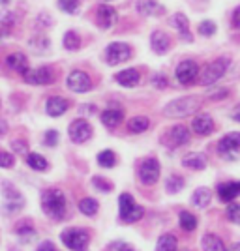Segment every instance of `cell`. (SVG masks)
Here are the masks:
<instances>
[{"mask_svg": "<svg viewBox=\"0 0 240 251\" xmlns=\"http://www.w3.org/2000/svg\"><path fill=\"white\" fill-rule=\"evenodd\" d=\"M38 251H56V248H54L53 242H43V244H40Z\"/></svg>", "mask_w": 240, "mask_h": 251, "instance_id": "cell-46", "label": "cell"}, {"mask_svg": "<svg viewBox=\"0 0 240 251\" xmlns=\"http://www.w3.org/2000/svg\"><path fill=\"white\" fill-rule=\"evenodd\" d=\"M25 81L30 84H51L53 83V72L49 68H34L25 72Z\"/></svg>", "mask_w": 240, "mask_h": 251, "instance_id": "cell-13", "label": "cell"}, {"mask_svg": "<svg viewBox=\"0 0 240 251\" xmlns=\"http://www.w3.org/2000/svg\"><path fill=\"white\" fill-rule=\"evenodd\" d=\"M6 131H8V124L4 120H0V137L6 135Z\"/></svg>", "mask_w": 240, "mask_h": 251, "instance_id": "cell-49", "label": "cell"}, {"mask_svg": "<svg viewBox=\"0 0 240 251\" xmlns=\"http://www.w3.org/2000/svg\"><path fill=\"white\" fill-rule=\"evenodd\" d=\"M184 188V180L177 175H173V176L167 178V191L169 193H178L180 189Z\"/></svg>", "mask_w": 240, "mask_h": 251, "instance_id": "cell-34", "label": "cell"}, {"mask_svg": "<svg viewBox=\"0 0 240 251\" xmlns=\"http://www.w3.org/2000/svg\"><path fill=\"white\" fill-rule=\"evenodd\" d=\"M17 234L21 236L23 240H32V238L36 236V232H34L32 227H19V229H17Z\"/></svg>", "mask_w": 240, "mask_h": 251, "instance_id": "cell-40", "label": "cell"}, {"mask_svg": "<svg viewBox=\"0 0 240 251\" xmlns=\"http://www.w3.org/2000/svg\"><path fill=\"white\" fill-rule=\"evenodd\" d=\"M227 218H229V221L240 225V204L239 202H231L229 206H227Z\"/></svg>", "mask_w": 240, "mask_h": 251, "instance_id": "cell-36", "label": "cell"}, {"mask_svg": "<svg viewBox=\"0 0 240 251\" xmlns=\"http://www.w3.org/2000/svg\"><path fill=\"white\" fill-rule=\"evenodd\" d=\"M27 163H28V167L34 169V171H45V169L49 167L47 159H45L42 154H36V152H30V154L27 156Z\"/></svg>", "mask_w": 240, "mask_h": 251, "instance_id": "cell-29", "label": "cell"}, {"mask_svg": "<svg viewBox=\"0 0 240 251\" xmlns=\"http://www.w3.org/2000/svg\"><path fill=\"white\" fill-rule=\"evenodd\" d=\"M102 122H104L107 127H116V126L122 122V113H120V111H115V109L104 111V113H102Z\"/></svg>", "mask_w": 240, "mask_h": 251, "instance_id": "cell-28", "label": "cell"}, {"mask_svg": "<svg viewBox=\"0 0 240 251\" xmlns=\"http://www.w3.org/2000/svg\"><path fill=\"white\" fill-rule=\"evenodd\" d=\"M115 79L118 81V84L120 86H126V88H133V86H137L139 84V72L137 70H122V72H118V74L115 75Z\"/></svg>", "mask_w": 240, "mask_h": 251, "instance_id": "cell-20", "label": "cell"}, {"mask_svg": "<svg viewBox=\"0 0 240 251\" xmlns=\"http://www.w3.org/2000/svg\"><path fill=\"white\" fill-rule=\"evenodd\" d=\"M6 66L13 72L25 75V72L28 70V60H27V56L23 52H11L10 56L6 58Z\"/></svg>", "mask_w": 240, "mask_h": 251, "instance_id": "cell-19", "label": "cell"}, {"mask_svg": "<svg viewBox=\"0 0 240 251\" xmlns=\"http://www.w3.org/2000/svg\"><path fill=\"white\" fill-rule=\"evenodd\" d=\"M109 251H133V250H132V246L126 244V242H113V244L109 246Z\"/></svg>", "mask_w": 240, "mask_h": 251, "instance_id": "cell-41", "label": "cell"}, {"mask_svg": "<svg viewBox=\"0 0 240 251\" xmlns=\"http://www.w3.org/2000/svg\"><path fill=\"white\" fill-rule=\"evenodd\" d=\"M160 171L161 169H160V163H158L156 157H148L139 167V178H141V182L145 186H152V184H156L158 178H160Z\"/></svg>", "mask_w": 240, "mask_h": 251, "instance_id": "cell-8", "label": "cell"}, {"mask_svg": "<svg viewBox=\"0 0 240 251\" xmlns=\"http://www.w3.org/2000/svg\"><path fill=\"white\" fill-rule=\"evenodd\" d=\"M56 143H58V133H56L54 129L47 131V133H45V145H47V147H54Z\"/></svg>", "mask_w": 240, "mask_h": 251, "instance_id": "cell-42", "label": "cell"}, {"mask_svg": "<svg viewBox=\"0 0 240 251\" xmlns=\"http://www.w3.org/2000/svg\"><path fill=\"white\" fill-rule=\"evenodd\" d=\"M68 133H70V139H72L73 143H84L92 135V127H90V124L86 120L77 118V120H73L72 124H70Z\"/></svg>", "mask_w": 240, "mask_h": 251, "instance_id": "cell-10", "label": "cell"}, {"mask_svg": "<svg viewBox=\"0 0 240 251\" xmlns=\"http://www.w3.org/2000/svg\"><path fill=\"white\" fill-rule=\"evenodd\" d=\"M8 2H10V0H0V4H8Z\"/></svg>", "mask_w": 240, "mask_h": 251, "instance_id": "cell-51", "label": "cell"}, {"mask_svg": "<svg viewBox=\"0 0 240 251\" xmlns=\"http://www.w3.org/2000/svg\"><path fill=\"white\" fill-rule=\"evenodd\" d=\"M96 21L100 25V28H105L109 30L116 21H118V13H116L115 8L111 6H98V11H96Z\"/></svg>", "mask_w": 240, "mask_h": 251, "instance_id": "cell-12", "label": "cell"}, {"mask_svg": "<svg viewBox=\"0 0 240 251\" xmlns=\"http://www.w3.org/2000/svg\"><path fill=\"white\" fill-rule=\"evenodd\" d=\"M11 148H13L17 154L27 152V147H25V143H23V141H13V143H11Z\"/></svg>", "mask_w": 240, "mask_h": 251, "instance_id": "cell-45", "label": "cell"}, {"mask_svg": "<svg viewBox=\"0 0 240 251\" xmlns=\"http://www.w3.org/2000/svg\"><path fill=\"white\" fill-rule=\"evenodd\" d=\"M105 58H107V64L118 66V64H122L132 58V47L124 42L111 43V45L105 49Z\"/></svg>", "mask_w": 240, "mask_h": 251, "instance_id": "cell-7", "label": "cell"}, {"mask_svg": "<svg viewBox=\"0 0 240 251\" xmlns=\"http://www.w3.org/2000/svg\"><path fill=\"white\" fill-rule=\"evenodd\" d=\"M118 212H120V220L124 223H135L145 216V208L135 204L130 193H122L118 197Z\"/></svg>", "mask_w": 240, "mask_h": 251, "instance_id": "cell-3", "label": "cell"}, {"mask_svg": "<svg viewBox=\"0 0 240 251\" xmlns=\"http://www.w3.org/2000/svg\"><path fill=\"white\" fill-rule=\"evenodd\" d=\"M68 88L72 90V92H79V94H83V92H88L90 88H92V83H90V77L83 72H72V74L68 75Z\"/></svg>", "mask_w": 240, "mask_h": 251, "instance_id": "cell-11", "label": "cell"}, {"mask_svg": "<svg viewBox=\"0 0 240 251\" xmlns=\"http://www.w3.org/2000/svg\"><path fill=\"white\" fill-rule=\"evenodd\" d=\"M178 242L173 234H163L160 236V240L156 244V251H177Z\"/></svg>", "mask_w": 240, "mask_h": 251, "instance_id": "cell-26", "label": "cell"}, {"mask_svg": "<svg viewBox=\"0 0 240 251\" xmlns=\"http://www.w3.org/2000/svg\"><path fill=\"white\" fill-rule=\"evenodd\" d=\"M42 210L53 220H62L64 214H66V197H64L62 191L56 188L43 191Z\"/></svg>", "mask_w": 240, "mask_h": 251, "instance_id": "cell-1", "label": "cell"}, {"mask_svg": "<svg viewBox=\"0 0 240 251\" xmlns=\"http://www.w3.org/2000/svg\"><path fill=\"white\" fill-rule=\"evenodd\" d=\"M175 75H177L178 83L191 84L199 77L197 62H193V60H184V62H180L177 66V72H175Z\"/></svg>", "mask_w": 240, "mask_h": 251, "instance_id": "cell-9", "label": "cell"}, {"mask_svg": "<svg viewBox=\"0 0 240 251\" xmlns=\"http://www.w3.org/2000/svg\"><path fill=\"white\" fill-rule=\"evenodd\" d=\"M92 184H94L98 189H102V191H107V193L113 189V184H111V182H107V180H104V178H100V176L92 178Z\"/></svg>", "mask_w": 240, "mask_h": 251, "instance_id": "cell-39", "label": "cell"}, {"mask_svg": "<svg viewBox=\"0 0 240 251\" xmlns=\"http://www.w3.org/2000/svg\"><path fill=\"white\" fill-rule=\"evenodd\" d=\"M201 246H203V251H225L223 242H221V238H218L216 234H205Z\"/></svg>", "mask_w": 240, "mask_h": 251, "instance_id": "cell-24", "label": "cell"}, {"mask_svg": "<svg viewBox=\"0 0 240 251\" xmlns=\"http://www.w3.org/2000/svg\"><path fill=\"white\" fill-rule=\"evenodd\" d=\"M218 152L221 157L225 159H239L240 152V133L233 131L227 133L225 137H221V141L218 143Z\"/></svg>", "mask_w": 240, "mask_h": 251, "instance_id": "cell-6", "label": "cell"}, {"mask_svg": "<svg viewBox=\"0 0 240 251\" xmlns=\"http://www.w3.org/2000/svg\"><path fill=\"white\" fill-rule=\"evenodd\" d=\"M137 11L143 15H161L163 6L158 4L156 0H139L137 2Z\"/></svg>", "mask_w": 240, "mask_h": 251, "instance_id": "cell-23", "label": "cell"}, {"mask_svg": "<svg viewBox=\"0 0 240 251\" xmlns=\"http://www.w3.org/2000/svg\"><path fill=\"white\" fill-rule=\"evenodd\" d=\"M79 210L83 212L84 216H96L98 214V201L96 199H90V197H84V199L79 201Z\"/></svg>", "mask_w": 240, "mask_h": 251, "instance_id": "cell-30", "label": "cell"}, {"mask_svg": "<svg viewBox=\"0 0 240 251\" xmlns=\"http://www.w3.org/2000/svg\"><path fill=\"white\" fill-rule=\"evenodd\" d=\"M191 127H193V131L197 133V135H210L212 131H214V120L210 118L209 115H205V113H201L193 118V122H191Z\"/></svg>", "mask_w": 240, "mask_h": 251, "instance_id": "cell-14", "label": "cell"}, {"mask_svg": "<svg viewBox=\"0 0 240 251\" xmlns=\"http://www.w3.org/2000/svg\"><path fill=\"white\" fill-rule=\"evenodd\" d=\"M199 107H201V100L197 96H186V98H178V100H173L171 103L165 105L163 113L167 116H175V118H180V116H188L197 113Z\"/></svg>", "mask_w": 240, "mask_h": 251, "instance_id": "cell-2", "label": "cell"}, {"mask_svg": "<svg viewBox=\"0 0 240 251\" xmlns=\"http://www.w3.org/2000/svg\"><path fill=\"white\" fill-rule=\"evenodd\" d=\"M240 195V182H225L218 186V197L223 202H233Z\"/></svg>", "mask_w": 240, "mask_h": 251, "instance_id": "cell-15", "label": "cell"}, {"mask_svg": "<svg viewBox=\"0 0 240 251\" xmlns=\"http://www.w3.org/2000/svg\"><path fill=\"white\" fill-rule=\"evenodd\" d=\"M88 232L84 229H66L62 232V242L66 248H70L72 251H84L88 246Z\"/></svg>", "mask_w": 240, "mask_h": 251, "instance_id": "cell-4", "label": "cell"}, {"mask_svg": "<svg viewBox=\"0 0 240 251\" xmlns=\"http://www.w3.org/2000/svg\"><path fill=\"white\" fill-rule=\"evenodd\" d=\"M171 25L177 28L178 34H180V38H182L184 42H191V40H193L191 34H189V21L184 13H175V15L171 17Z\"/></svg>", "mask_w": 240, "mask_h": 251, "instance_id": "cell-16", "label": "cell"}, {"mask_svg": "<svg viewBox=\"0 0 240 251\" xmlns=\"http://www.w3.org/2000/svg\"><path fill=\"white\" fill-rule=\"evenodd\" d=\"M169 45H171V40H169V36L165 32L161 30L152 32V36H150V47H152V51L158 52V54H163L169 49Z\"/></svg>", "mask_w": 240, "mask_h": 251, "instance_id": "cell-18", "label": "cell"}, {"mask_svg": "<svg viewBox=\"0 0 240 251\" xmlns=\"http://www.w3.org/2000/svg\"><path fill=\"white\" fill-rule=\"evenodd\" d=\"M225 251H240V244H233V246H229Z\"/></svg>", "mask_w": 240, "mask_h": 251, "instance_id": "cell-50", "label": "cell"}, {"mask_svg": "<svg viewBox=\"0 0 240 251\" xmlns=\"http://www.w3.org/2000/svg\"><path fill=\"white\" fill-rule=\"evenodd\" d=\"M148 126H150V122L146 116H135L128 122V129H130V133H143L148 129Z\"/></svg>", "mask_w": 240, "mask_h": 251, "instance_id": "cell-27", "label": "cell"}, {"mask_svg": "<svg viewBox=\"0 0 240 251\" xmlns=\"http://www.w3.org/2000/svg\"><path fill=\"white\" fill-rule=\"evenodd\" d=\"M98 163L105 169H111L116 165V156L113 150H104V152H100L98 154Z\"/></svg>", "mask_w": 240, "mask_h": 251, "instance_id": "cell-32", "label": "cell"}, {"mask_svg": "<svg viewBox=\"0 0 240 251\" xmlns=\"http://www.w3.org/2000/svg\"><path fill=\"white\" fill-rule=\"evenodd\" d=\"M79 45H81V40H79V36L75 34V32H66L64 34V47L68 49V51H75V49H79Z\"/></svg>", "mask_w": 240, "mask_h": 251, "instance_id": "cell-33", "label": "cell"}, {"mask_svg": "<svg viewBox=\"0 0 240 251\" xmlns=\"http://www.w3.org/2000/svg\"><path fill=\"white\" fill-rule=\"evenodd\" d=\"M152 83H154L156 88H165L167 86V77L165 75H154L152 77Z\"/></svg>", "mask_w": 240, "mask_h": 251, "instance_id": "cell-43", "label": "cell"}, {"mask_svg": "<svg viewBox=\"0 0 240 251\" xmlns=\"http://www.w3.org/2000/svg\"><path fill=\"white\" fill-rule=\"evenodd\" d=\"M210 199H212V193H210V189H207V188L195 189V193L191 195V202H193L195 206H199V208H205L210 202Z\"/></svg>", "mask_w": 240, "mask_h": 251, "instance_id": "cell-25", "label": "cell"}, {"mask_svg": "<svg viewBox=\"0 0 240 251\" xmlns=\"http://www.w3.org/2000/svg\"><path fill=\"white\" fill-rule=\"evenodd\" d=\"M227 68H229V60L227 58H218V60H214V62H210L207 68H205V72L201 75V84H214L218 83L219 79L225 75L227 72Z\"/></svg>", "mask_w": 240, "mask_h": 251, "instance_id": "cell-5", "label": "cell"}, {"mask_svg": "<svg viewBox=\"0 0 240 251\" xmlns=\"http://www.w3.org/2000/svg\"><path fill=\"white\" fill-rule=\"evenodd\" d=\"M229 94V90H227V88H219V90H214V92H210V98H212V100H223V98H225V96Z\"/></svg>", "mask_w": 240, "mask_h": 251, "instance_id": "cell-44", "label": "cell"}, {"mask_svg": "<svg viewBox=\"0 0 240 251\" xmlns=\"http://www.w3.org/2000/svg\"><path fill=\"white\" fill-rule=\"evenodd\" d=\"M231 118H233V120H237V122H240V105L239 107H235V111L231 113Z\"/></svg>", "mask_w": 240, "mask_h": 251, "instance_id": "cell-48", "label": "cell"}, {"mask_svg": "<svg viewBox=\"0 0 240 251\" xmlns=\"http://www.w3.org/2000/svg\"><path fill=\"white\" fill-rule=\"evenodd\" d=\"M233 26L240 28V6L235 11H233Z\"/></svg>", "mask_w": 240, "mask_h": 251, "instance_id": "cell-47", "label": "cell"}, {"mask_svg": "<svg viewBox=\"0 0 240 251\" xmlns=\"http://www.w3.org/2000/svg\"><path fill=\"white\" fill-rule=\"evenodd\" d=\"M182 165L193 171H203L207 167V156L205 154H199V152H191L188 156L182 159Z\"/></svg>", "mask_w": 240, "mask_h": 251, "instance_id": "cell-22", "label": "cell"}, {"mask_svg": "<svg viewBox=\"0 0 240 251\" xmlns=\"http://www.w3.org/2000/svg\"><path fill=\"white\" fill-rule=\"evenodd\" d=\"M68 107H70V103L64 98H58V96L47 100V113H49V116H62L68 111Z\"/></svg>", "mask_w": 240, "mask_h": 251, "instance_id": "cell-21", "label": "cell"}, {"mask_svg": "<svg viewBox=\"0 0 240 251\" xmlns=\"http://www.w3.org/2000/svg\"><path fill=\"white\" fill-rule=\"evenodd\" d=\"M214 32H216V23L203 21L201 25H199V34H201V36H207V38H210V36H214Z\"/></svg>", "mask_w": 240, "mask_h": 251, "instance_id": "cell-37", "label": "cell"}, {"mask_svg": "<svg viewBox=\"0 0 240 251\" xmlns=\"http://www.w3.org/2000/svg\"><path fill=\"white\" fill-rule=\"evenodd\" d=\"M13 163H15V157L11 156L10 152H0V167L10 169L13 167Z\"/></svg>", "mask_w": 240, "mask_h": 251, "instance_id": "cell-38", "label": "cell"}, {"mask_svg": "<svg viewBox=\"0 0 240 251\" xmlns=\"http://www.w3.org/2000/svg\"><path fill=\"white\" fill-rule=\"evenodd\" d=\"M79 0H58V6H60V10L66 11V13H77L79 10Z\"/></svg>", "mask_w": 240, "mask_h": 251, "instance_id": "cell-35", "label": "cell"}, {"mask_svg": "<svg viewBox=\"0 0 240 251\" xmlns=\"http://www.w3.org/2000/svg\"><path fill=\"white\" fill-rule=\"evenodd\" d=\"M178 221H180V227L184 230H188V232L197 229V218H195L193 214H189V212H180Z\"/></svg>", "mask_w": 240, "mask_h": 251, "instance_id": "cell-31", "label": "cell"}, {"mask_svg": "<svg viewBox=\"0 0 240 251\" xmlns=\"http://www.w3.org/2000/svg\"><path fill=\"white\" fill-rule=\"evenodd\" d=\"M169 145L173 147H182L189 141V131L186 126H173L171 131H169Z\"/></svg>", "mask_w": 240, "mask_h": 251, "instance_id": "cell-17", "label": "cell"}]
</instances>
